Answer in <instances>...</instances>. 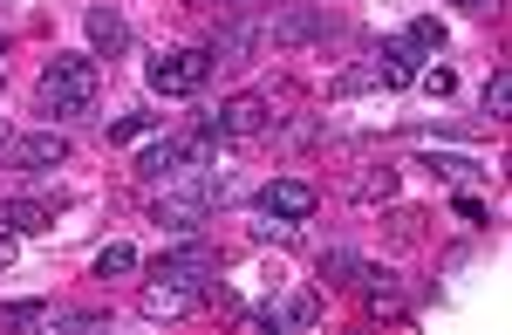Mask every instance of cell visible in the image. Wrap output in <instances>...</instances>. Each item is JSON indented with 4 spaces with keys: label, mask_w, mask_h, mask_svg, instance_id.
Masks as SVG:
<instances>
[{
    "label": "cell",
    "mask_w": 512,
    "mask_h": 335,
    "mask_svg": "<svg viewBox=\"0 0 512 335\" xmlns=\"http://www.w3.org/2000/svg\"><path fill=\"white\" fill-rule=\"evenodd\" d=\"M137 130H144V117H117V124H103V137H110V144H130Z\"/></svg>",
    "instance_id": "24"
},
{
    "label": "cell",
    "mask_w": 512,
    "mask_h": 335,
    "mask_svg": "<svg viewBox=\"0 0 512 335\" xmlns=\"http://www.w3.org/2000/svg\"><path fill=\"white\" fill-rule=\"evenodd\" d=\"M253 48H260V28H253V21H239V28H226V35L212 42V62H219V69H239Z\"/></svg>",
    "instance_id": "15"
},
{
    "label": "cell",
    "mask_w": 512,
    "mask_h": 335,
    "mask_svg": "<svg viewBox=\"0 0 512 335\" xmlns=\"http://www.w3.org/2000/svg\"><path fill=\"white\" fill-rule=\"evenodd\" d=\"M0 267H14V233H0Z\"/></svg>",
    "instance_id": "27"
},
{
    "label": "cell",
    "mask_w": 512,
    "mask_h": 335,
    "mask_svg": "<svg viewBox=\"0 0 512 335\" xmlns=\"http://www.w3.org/2000/svg\"><path fill=\"white\" fill-rule=\"evenodd\" d=\"M55 212H62V192H55V199H7L0 219H7L14 233H48V226H55Z\"/></svg>",
    "instance_id": "12"
},
{
    "label": "cell",
    "mask_w": 512,
    "mask_h": 335,
    "mask_svg": "<svg viewBox=\"0 0 512 335\" xmlns=\"http://www.w3.org/2000/svg\"><path fill=\"white\" fill-rule=\"evenodd\" d=\"M355 288H362V301H369V315H403V274H390V267H362Z\"/></svg>",
    "instance_id": "10"
},
{
    "label": "cell",
    "mask_w": 512,
    "mask_h": 335,
    "mask_svg": "<svg viewBox=\"0 0 512 335\" xmlns=\"http://www.w3.org/2000/svg\"><path fill=\"white\" fill-rule=\"evenodd\" d=\"M151 281H178V288H212L219 281V253L205 247V240H178V247H164L151 260Z\"/></svg>",
    "instance_id": "2"
},
{
    "label": "cell",
    "mask_w": 512,
    "mask_h": 335,
    "mask_svg": "<svg viewBox=\"0 0 512 335\" xmlns=\"http://www.w3.org/2000/svg\"><path fill=\"white\" fill-rule=\"evenodd\" d=\"M478 103H485V117H506L512 110V69H492V83H485Z\"/></svg>",
    "instance_id": "18"
},
{
    "label": "cell",
    "mask_w": 512,
    "mask_h": 335,
    "mask_svg": "<svg viewBox=\"0 0 512 335\" xmlns=\"http://www.w3.org/2000/svg\"><path fill=\"white\" fill-rule=\"evenodd\" d=\"M0 144H7V124H0Z\"/></svg>",
    "instance_id": "30"
},
{
    "label": "cell",
    "mask_w": 512,
    "mask_h": 335,
    "mask_svg": "<svg viewBox=\"0 0 512 335\" xmlns=\"http://www.w3.org/2000/svg\"><path fill=\"white\" fill-rule=\"evenodd\" d=\"M458 7H472V14H492V7H499V0H458Z\"/></svg>",
    "instance_id": "28"
},
{
    "label": "cell",
    "mask_w": 512,
    "mask_h": 335,
    "mask_svg": "<svg viewBox=\"0 0 512 335\" xmlns=\"http://www.w3.org/2000/svg\"><path fill=\"white\" fill-rule=\"evenodd\" d=\"M137 308H144L151 322H178V315H192V308H198V288H178V281H151V288L137 294Z\"/></svg>",
    "instance_id": "9"
},
{
    "label": "cell",
    "mask_w": 512,
    "mask_h": 335,
    "mask_svg": "<svg viewBox=\"0 0 512 335\" xmlns=\"http://www.w3.org/2000/svg\"><path fill=\"white\" fill-rule=\"evenodd\" d=\"M376 76H383V89L417 83V42L410 35H390V42L376 48Z\"/></svg>",
    "instance_id": "11"
},
{
    "label": "cell",
    "mask_w": 512,
    "mask_h": 335,
    "mask_svg": "<svg viewBox=\"0 0 512 335\" xmlns=\"http://www.w3.org/2000/svg\"><path fill=\"white\" fill-rule=\"evenodd\" d=\"M260 124H267V103H260V96H226V103L205 117L212 137H253Z\"/></svg>",
    "instance_id": "8"
},
{
    "label": "cell",
    "mask_w": 512,
    "mask_h": 335,
    "mask_svg": "<svg viewBox=\"0 0 512 335\" xmlns=\"http://www.w3.org/2000/svg\"><path fill=\"white\" fill-rule=\"evenodd\" d=\"M89 48L96 55H123L130 48V21H123L117 7H89Z\"/></svg>",
    "instance_id": "13"
},
{
    "label": "cell",
    "mask_w": 512,
    "mask_h": 335,
    "mask_svg": "<svg viewBox=\"0 0 512 335\" xmlns=\"http://www.w3.org/2000/svg\"><path fill=\"white\" fill-rule=\"evenodd\" d=\"M355 274H362V260L349 247H328L321 253V288H355Z\"/></svg>",
    "instance_id": "16"
},
{
    "label": "cell",
    "mask_w": 512,
    "mask_h": 335,
    "mask_svg": "<svg viewBox=\"0 0 512 335\" xmlns=\"http://www.w3.org/2000/svg\"><path fill=\"white\" fill-rule=\"evenodd\" d=\"M383 76L376 69H349V76H335V96H355V89H376Z\"/></svg>",
    "instance_id": "23"
},
{
    "label": "cell",
    "mask_w": 512,
    "mask_h": 335,
    "mask_svg": "<svg viewBox=\"0 0 512 335\" xmlns=\"http://www.w3.org/2000/svg\"><path fill=\"white\" fill-rule=\"evenodd\" d=\"M48 329H110L103 308H48Z\"/></svg>",
    "instance_id": "17"
},
{
    "label": "cell",
    "mask_w": 512,
    "mask_h": 335,
    "mask_svg": "<svg viewBox=\"0 0 512 335\" xmlns=\"http://www.w3.org/2000/svg\"><path fill=\"white\" fill-rule=\"evenodd\" d=\"M431 171H444V178H472V158H431Z\"/></svg>",
    "instance_id": "26"
},
{
    "label": "cell",
    "mask_w": 512,
    "mask_h": 335,
    "mask_svg": "<svg viewBox=\"0 0 512 335\" xmlns=\"http://www.w3.org/2000/svg\"><path fill=\"white\" fill-rule=\"evenodd\" d=\"M7 48H14V35H7V28H0V55H7Z\"/></svg>",
    "instance_id": "29"
},
{
    "label": "cell",
    "mask_w": 512,
    "mask_h": 335,
    "mask_svg": "<svg viewBox=\"0 0 512 335\" xmlns=\"http://www.w3.org/2000/svg\"><path fill=\"white\" fill-rule=\"evenodd\" d=\"M417 83L431 89V96H451V83H458V76H451V69H424V76H417Z\"/></svg>",
    "instance_id": "25"
},
{
    "label": "cell",
    "mask_w": 512,
    "mask_h": 335,
    "mask_svg": "<svg viewBox=\"0 0 512 335\" xmlns=\"http://www.w3.org/2000/svg\"><path fill=\"white\" fill-rule=\"evenodd\" d=\"M0 322L7 329H35V322H48V301H14V308H0Z\"/></svg>",
    "instance_id": "21"
},
{
    "label": "cell",
    "mask_w": 512,
    "mask_h": 335,
    "mask_svg": "<svg viewBox=\"0 0 512 335\" xmlns=\"http://www.w3.org/2000/svg\"><path fill=\"white\" fill-rule=\"evenodd\" d=\"M410 42H417V55H437V48H444V28L424 14V21H410Z\"/></svg>",
    "instance_id": "22"
},
{
    "label": "cell",
    "mask_w": 512,
    "mask_h": 335,
    "mask_svg": "<svg viewBox=\"0 0 512 335\" xmlns=\"http://www.w3.org/2000/svg\"><path fill=\"white\" fill-rule=\"evenodd\" d=\"M267 35H274L280 48L328 42V35H335V14H328V7H294V14H274V21H267Z\"/></svg>",
    "instance_id": "5"
},
{
    "label": "cell",
    "mask_w": 512,
    "mask_h": 335,
    "mask_svg": "<svg viewBox=\"0 0 512 335\" xmlns=\"http://www.w3.org/2000/svg\"><path fill=\"white\" fill-rule=\"evenodd\" d=\"M315 206L321 199H315L308 178H267V185H260V212H267V219H287V226H294V219H308Z\"/></svg>",
    "instance_id": "6"
},
{
    "label": "cell",
    "mask_w": 512,
    "mask_h": 335,
    "mask_svg": "<svg viewBox=\"0 0 512 335\" xmlns=\"http://www.w3.org/2000/svg\"><path fill=\"white\" fill-rule=\"evenodd\" d=\"M212 48H171V55H158L151 62V89L158 96H198V89L212 83Z\"/></svg>",
    "instance_id": "3"
},
{
    "label": "cell",
    "mask_w": 512,
    "mask_h": 335,
    "mask_svg": "<svg viewBox=\"0 0 512 335\" xmlns=\"http://www.w3.org/2000/svg\"><path fill=\"white\" fill-rule=\"evenodd\" d=\"M205 212H212V199H205V192H171V185H164V199L158 206H151V219H158V226H171V233H198V226H205Z\"/></svg>",
    "instance_id": "7"
},
{
    "label": "cell",
    "mask_w": 512,
    "mask_h": 335,
    "mask_svg": "<svg viewBox=\"0 0 512 335\" xmlns=\"http://www.w3.org/2000/svg\"><path fill=\"white\" fill-rule=\"evenodd\" d=\"M7 165L14 171H55V165H69V137L62 130H28V137H14L7 144Z\"/></svg>",
    "instance_id": "4"
},
{
    "label": "cell",
    "mask_w": 512,
    "mask_h": 335,
    "mask_svg": "<svg viewBox=\"0 0 512 335\" xmlns=\"http://www.w3.org/2000/svg\"><path fill=\"white\" fill-rule=\"evenodd\" d=\"M280 322H287V329H315V322H321V301H315V294H294V301L280 308Z\"/></svg>",
    "instance_id": "19"
},
{
    "label": "cell",
    "mask_w": 512,
    "mask_h": 335,
    "mask_svg": "<svg viewBox=\"0 0 512 335\" xmlns=\"http://www.w3.org/2000/svg\"><path fill=\"white\" fill-rule=\"evenodd\" d=\"M396 178H403L396 165H362V171L349 178V192L362 199V206H376V199H396Z\"/></svg>",
    "instance_id": "14"
},
{
    "label": "cell",
    "mask_w": 512,
    "mask_h": 335,
    "mask_svg": "<svg viewBox=\"0 0 512 335\" xmlns=\"http://www.w3.org/2000/svg\"><path fill=\"white\" fill-rule=\"evenodd\" d=\"M35 103H41V117H82L96 103V62L89 55H55L35 83Z\"/></svg>",
    "instance_id": "1"
},
{
    "label": "cell",
    "mask_w": 512,
    "mask_h": 335,
    "mask_svg": "<svg viewBox=\"0 0 512 335\" xmlns=\"http://www.w3.org/2000/svg\"><path fill=\"white\" fill-rule=\"evenodd\" d=\"M130 267H137V253L123 247V240H117V247H103V253H96V281H110V274H130Z\"/></svg>",
    "instance_id": "20"
}]
</instances>
